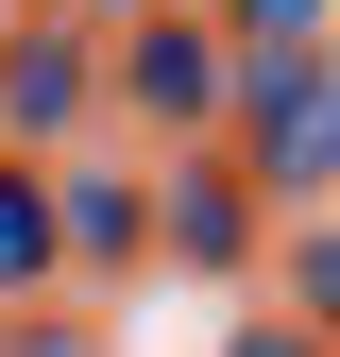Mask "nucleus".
Here are the masks:
<instances>
[{
    "label": "nucleus",
    "mask_w": 340,
    "mask_h": 357,
    "mask_svg": "<svg viewBox=\"0 0 340 357\" xmlns=\"http://www.w3.org/2000/svg\"><path fill=\"white\" fill-rule=\"evenodd\" d=\"M255 137H272L289 188H307V170H340V85H272V119H255Z\"/></svg>",
    "instance_id": "nucleus-1"
},
{
    "label": "nucleus",
    "mask_w": 340,
    "mask_h": 357,
    "mask_svg": "<svg viewBox=\"0 0 340 357\" xmlns=\"http://www.w3.org/2000/svg\"><path fill=\"white\" fill-rule=\"evenodd\" d=\"M137 102L204 119V102H222V52H204V34H153V52H137Z\"/></svg>",
    "instance_id": "nucleus-2"
},
{
    "label": "nucleus",
    "mask_w": 340,
    "mask_h": 357,
    "mask_svg": "<svg viewBox=\"0 0 340 357\" xmlns=\"http://www.w3.org/2000/svg\"><path fill=\"white\" fill-rule=\"evenodd\" d=\"M17 255H52V221H34V188H0V273Z\"/></svg>",
    "instance_id": "nucleus-3"
},
{
    "label": "nucleus",
    "mask_w": 340,
    "mask_h": 357,
    "mask_svg": "<svg viewBox=\"0 0 340 357\" xmlns=\"http://www.w3.org/2000/svg\"><path fill=\"white\" fill-rule=\"evenodd\" d=\"M307 289H323V306H340V255H307Z\"/></svg>",
    "instance_id": "nucleus-4"
}]
</instances>
